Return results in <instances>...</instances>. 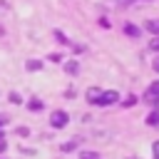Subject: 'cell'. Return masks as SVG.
Wrapping results in <instances>:
<instances>
[{"label":"cell","instance_id":"277c9868","mask_svg":"<svg viewBox=\"0 0 159 159\" xmlns=\"http://www.w3.org/2000/svg\"><path fill=\"white\" fill-rule=\"evenodd\" d=\"M99 94H102V89H99V87H89V89H87V102H89V104H97Z\"/></svg>","mask_w":159,"mask_h":159},{"label":"cell","instance_id":"7c38bea8","mask_svg":"<svg viewBox=\"0 0 159 159\" xmlns=\"http://www.w3.org/2000/svg\"><path fill=\"white\" fill-rule=\"evenodd\" d=\"M80 159H99V154H97V152H82Z\"/></svg>","mask_w":159,"mask_h":159},{"label":"cell","instance_id":"8fae6325","mask_svg":"<svg viewBox=\"0 0 159 159\" xmlns=\"http://www.w3.org/2000/svg\"><path fill=\"white\" fill-rule=\"evenodd\" d=\"M134 102H137V97H134V94H127V97L122 99V104H124V107H132Z\"/></svg>","mask_w":159,"mask_h":159},{"label":"cell","instance_id":"30bf717a","mask_svg":"<svg viewBox=\"0 0 159 159\" xmlns=\"http://www.w3.org/2000/svg\"><path fill=\"white\" fill-rule=\"evenodd\" d=\"M65 72H67V75H77V72H80V65H77V62H67V65H65Z\"/></svg>","mask_w":159,"mask_h":159},{"label":"cell","instance_id":"3957f363","mask_svg":"<svg viewBox=\"0 0 159 159\" xmlns=\"http://www.w3.org/2000/svg\"><path fill=\"white\" fill-rule=\"evenodd\" d=\"M144 102H147V104H152V107H159V92L147 89V92H144Z\"/></svg>","mask_w":159,"mask_h":159},{"label":"cell","instance_id":"5bb4252c","mask_svg":"<svg viewBox=\"0 0 159 159\" xmlns=\"http://www.w3.org/2000/svg\"><path fill=\"white\" fill-rule=\"evenodd\" d=\"M149 50H154V52H159V35H157V37H154V40L149 42Z\"/></svg>","mask_w":159,"mask_h":159},{"label":"cell","instance_id":"603a6c76","mask_svg":"<svg viewBox=\"0 0 159 159\" xmlns=\"http://www.w3.org/2000/svg\"><path fill=\"white\" fill-rule=\"evenodd\" d=\"M5 122H7V117H2V114H0V127H2Z\"/></svg>","mask_w":159,"mask_h":159},{"label":"cell","instance_id":"d6986e66","mask_svg":"<svg viewBox=\"0 0 159 159\" xmlns=\"http://www.w3.org/2000/svg\"><path fill=\"white\" fill-rule=\"evenodd\" d=\"M152 149H154V157L159 159V142H154V144H152Z\"/></svg>","mask_w":159,"mask_h":159},{"label":"cell","instance_id":"44dd1931","mask_svg":"<svg viewBox=\"0 0 159 159\" xmlns=\"http://www.w3.org/2000/svg\"><path fill=\"white\" fill-rule=\"evenodd\" d=\"M149 89H154V92H159V82H152V84H149Z\"/></svg>","mask_w":159,"mask_h":159},{"label":"cell","instance_id":"6da1fadb","mask_svg":"<svg viewBox=\"0 0 159 159\" xmlns=\"http://www.w3.org/2000/svg\"><path fill=\"white\" fill-rule=\"evenodd\" d=\"M67 122H70V117H67V112H62V109H57V112L50 114V124H52V129H62Z\"/></svg>","mask_w":159,"mask_h":159},{"label":"cell","instance_id":"4fadbf2b","mask_svg":"<svg viewBox=\"0 0 159 159\" xmlns=\"http://www.w3.org/2000/svg\"><path fill=\"white\" fill-rule=\"evenodd\" d=\"M10 102H12V104H20V102H22V97H20L17 92H10Z\"/></svg>","mask_w":159,"mask_h":159},{"label":"cell","instance_id":"ffe728a7","mask_svg":"<svg viewBox=\"0 0 159 159\" xmlns=\"http://www.w3.org/2000/svg\"><path fill=\"white\" fill-rule=\"evenodd\" d=\"M5 149H7V144H5V139H0V154H2Z\"/></svg>","mask_w":159,"mask_h":159},{"label":"cell","instance_id":"7a4b0ae2","mask_svg":"<svg viewBox=\"0 0 159 159\" xmlns=\"http://www.w3.org/2000/svg\"><path fill=\"white\" fill-rule=\"evenodd\" d=\"M117 99H119V94H117L114 89H107V92H102V94H99L97 104H99V107H109V104H114Z\"/></svg>","mask_w":159,"mask_h":159},{"label":"cell","instance_id":"ba28073f","mask_svg":"<svg viewBox=\"0 0 159 159\" xmlns=\"http://www.w3.org/2000/svg\"><path fill=\"white\" fill-rule=\"evenodd\" d=\"M124 32H127L129 37H139V32H142V30H139L137 25H132V22H127V25H124Z\"/></svg>","mask_w":159,"mask_h":159},{"label":"cell","instance_id":"7402d4cb","mask_svg":"<svg viewBox=\"0 0 159 159\" xmlns=\"http://www.w3.org/2000/svg\"><path fill=\"white\" fill-rule=\"evenodd\" d=\"M152 67H154V72H159V57L154 60V65H152Z\"/></svg>","mask_w":159,"mask_h":159},{"label":"cell","instance_id":"8992f818","mask_svg":"<svg viewBox=\"0 0 159 159\" xmlns=\"http://www.w3.org/2000/svg\"><path fill=\"white\" fill-rule=\"evenodd\" d=\"M27 72H40L42 70V60H27Z\"/></svg>","mask_w":159,"mask_h":159},{"label":"cell","instance_id":"2e32d148","mask_svg":"<svg viewBox=\"0 0 159 159\" xmlns=\"http://www.w3.org/2000/svg\"><path fill=\"white\" fill-rule=\"evenodd\" d=\"M17 134H20V137H27V134H30V129H27V127H20V129H17Z\"/></svg>","mask_w":159,"mask_h":159},{"label":"cell","instance_id":"5b68a950","mask_svg":"<svg viewBox=\"0 0 159 159\" xmlns=\"http://www.w3.org/2000/svg\"><path fill=\"white\" fill-rule=\"evenodd\" d=\"M147 124H152V127H157V124H159V107H154V109L147 114Z\"/></svg>","mask_w":159,"mask_h":159},{"label":"cell","instance_id":"9c48e42d","mask_svg":"<svg viewBox=\"0 0 159 159\" xmlns=\"http://www.w3.org/2000/svg\"><path fill=\"white\" fill-rule=\"evenodd\" d=\"M144 27H147L152 35H159V20H147V22H144Z\"/></svg>","mask_w":159,"mask_h":159},{"label":"cell","instance_id":"ac0fdd59","mask_svg":"<svg viewBox=\"0 0 159 159\" xmlns=\"http://www.w3.org/2000/svg\"><path fill=\"white\" fill-rule=\"evenodd\" d=\"M50 60H52V62H60V60H62V55H57V52H52V55H50Z\"/></svg>","mask_w":159,"mask_h":159},{"label":"cell","instance_id":"cb8c5ba5","mask_svg":"<svg viewBox=\"0 0 159 159\" xmlns=\"http://www.w3.org/2000/svg\"><path fill=\"white\" fill-rule=\"evenodd\" d=\"M0 139H5V132H2V129H0Z\"/></svg>","mask_w":159,"mask_h":159},{"label":"cell","instance_id":"e0dca14e","mask_svg":"<svg viewBox=\"0 0 159 159\" xmlns=\"http://www.w3.org/2000/svg\"><path fill=\"white\" fill-rule=\"evenodd\" d=\"M55 37H57V40H60V42H67V37H65V35H62V32H60V30H57V32H55Z\"/></svg>","mask_w":159,"mask_h":159},{"label":"cell","instance_id":"52a82bcc","mask_svg":"<svg viewBox=\"0 0 159 159\" xmlns=\"http://www.w3.org/2000/svg\"><path fill=\"white\" fill-rule=\"evenodd\" d=\"M42 107H45V104H42V99H37V97H32V99L27 102V109H30V112H40Z\"/></svg>","mask_w":159,"mask_h":159},{"label":"cell","instance_id":"9a60e30c","mask_svg":"<svg viewBox=\"0 0 159 159\" xmlns=\"http://www.w3.org/2000/svg\"><path fill=\"white\" fill-rule=\"evenodd\" d=\"M60 149H62V152H72V149H75V142H67V144H62Z\"/></svg>","mask_w":159,"mask_h":159}]
</instances>
